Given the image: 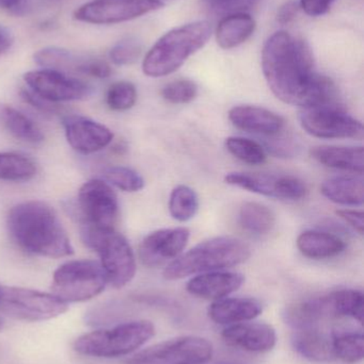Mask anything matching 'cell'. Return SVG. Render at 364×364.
<instances>
[{
	"instance_id": "cell-4",
	"label": "cell",
	"mask_w": 364,
	"mask_h": 364,
	"mask_svg": "<svg viewBox=\"0 0 364 364\" xmlns=\"http://www.w3.org/2000/svg\"><path fill=\"white\" fill-rule=\"evenodd\" d=\"M211 36V25L204 21H194L170 30L145 55L143 73L153 78L172 74L190 55L202 48Z\"/></svg>"
},
{
	"instance_id": "cell-20",
	"label": "cell",
	"mask_w": 364,
	"mask_h": 364,
	"mask_svg": "<svg viewBox=\"0 0 364 364\" xmlns=\"http://www.w3.org/2000/svg\"><path fill=\"white\" fill-rule=\"evenodd\" d=\"M245 282L244 275L234 272L216 271L199 274L187 282L188 292L200 299L218 301L236 292Z\"/></svg>"
},
{
	"instance_id": "cell-25",
	"label": "cell",
	"mask_w": 364,
	"mask_h": 364,
	"mask_svg": "<svg viewBox=\"0 0 364 364\" xmlns=\"http://www.w3.org/2000/svg\"><path fill=\"white\" fill-rule=\"evenodd\" d=\"M254 30L256 21L247 13L227 15L218 25L216 40L222 48H235L245 43Z\"/></svg>"
},
{
	"instance_id": "cell-35",
	"label": "cell",
	"mask_w": 364,
	"mask_h": 364,
	"mask_svg": "<svg viewBox=\"0 0 364 364\" xmlns=\"http://www.w3.org/2000/svg\"><path fill=\"white\" fill-rule=\"evenodd\" d=\"M198 95V87L194 81L180 79L165 85L162 96L166 102L173 105H185L192 102Z\"/></svg>"
},
{
	"instance_id": "cell-36",
	"label": "cell",
	"mask_w": 364,
	"mask_h": 364,
	"mask_svg": "<svg viewBox=\"0 0 364 364\" xmlns=\"http://www.w3.org/2000/svg\"><path fill=\"white\" fill-rule=\"evenodd\" d=\"M142 45L135 38L120 41L111 48L109 58L115 65H130L140 58Z\"/></svg>"
},
{
	"instance_id": "cell-28",
	"label": "cell",
	"mask_w": 364,
	"mask_h": 364,
	"mask_svg": "<svg viewBox=\"0 0 364 364\" xmlns=\"http://www.w3.org/2000/svg\"><path fill=\"white\" fill-rule=\"evenodd\" d=\"M1 119L6 129L19 140L30 144H38L44 141V134L38 125L21 111L4 107L1 110Z\"/></svg>"
},
{
	"instance_id": "cell-14",
	"label": "cell",
	"mask_w": 364,
	"mask_h": 364,
	"mask_svg": "<svg viewBox=\"0 0 364 364\" xmlns=\"http://www.w3.org/2000/svg\"><path fill=\"white\" fill-rule=\"evenodd\" d=\"M224 181L230 186L281 200H301L308 194L305 182L294 176L234 172L226 175Z\"/></svg>"
},
{
	"instance_id": "cell-5",
	"label": "cell",
	"mask_w": 364,
	"mask_h": 364,
	"mask_svg": "<svg viewBox=\"0 0 364 364\" xmlns=\"http://www.w3.org/2000/svg\"><path fill=\"white\" fill-rule=\"evenodd\" d=\"M155 335L150 321H132L110 329L85 333L75 340L73 348L83 356L94 358H117L132 354Z\"/></svg>"
},
{
	"instance_id": "cell-26",
	"label": "cell",
	"mask_w": 364,
	"mask_h": 364,
	"mask_svg": "<svg viewBox=\"0 0 364 364\" xmlns=\"http://www.w3.org/2000/svg\"><path fill=\"white\" fill-rule=\"evenodd\" d=\"M321 192L333 203L361 205L364 203V181L360 175L333 177L323 182Z\"/></svg>"
},
{
	"instance_id": "cell-23",
	"label": "cell",
	"mask_w": 364,
	"mask_h": 364,
	"mask_svg": "<svg viewBox=\"0 0 364 364\" xmlns=\"http://www.w3.org/2000/svg\"><path fill=\"white\" fill-rule=\"evenodd\" d=\"M316 161L326 168L346 171L363 176L364 149L359 146H318L310 151Z\"/></svg>"
},
{
	"instance_id": "cell-19",
	"label": "cell",
	"mask_w": 364,
	"mask_h": 364,
	"mask_svg": "<svg viewBox=\"0 0 364 364\" xmlns=\"http://www.w3.org/2000/svg\"><path fill=\"white\" fill-rule=\"evenodd\" d=\"M228 115L231 123L239 129L269 138L279 134L286 125L284 117L277 113L249 105L233 107Z\"/></svg>"
},
{
	"instance_id": "cell-13",
	"label": "cell",
	"mask_w": 364,
	"mask_h": 364,
	"mask_svg": "<svg viewBox=\"0 0 364 364\" xmlns=\"http://www.w3.org/2000/svg\"><path fill=\"white\" fill-rule=\"evenodd\" d=\"M30 91L47 102H74L87 98L91 94L89 85L53 70H31L24 76Z\"/></svg>"
},
{
	"instance_id": "cell-1",
	"label": "cell",
	"mask_w": 364,
	"mask_h": 364,
	"mask_svg": "<svg viewBox=\"0 0 364 364\" xmlns=\"http://www.w3.org/2000/svg\"><path fill=\"white\" fill-rule=\"evenodd\" d=\"M262 70L274 95L301 109L333 105L337 87L314 68L313 53L303 38L278 31L265 43Z\"/></svg>"
},
{
	"instance_id": "cell-37",
	"label": "cell",
	"mask_w": 364,
	"mask_h": 364,
	"mask_svg": "<svg viewBox=\"0 0 364 364\" xmlns=\"http://www.w3.org/2000/svg\"><path fill=\"white\" fill-rule=\"evenodd\" d=\"M259 0H203L205 6L212 13L219 15L235 14L245 13L246 10L251 8Z\"/></svg>"
},
{
	"instance_id": "cell-30",
	"label": "cell",
	"mask_w": 364,
	"mask_h": 364,
	"mask_svg": "<svg viewBox=\"0 0 364 364\" xmlns=\"http://www.w3.org/2000/svg\"><path fill=\"white\" fill-rule=\"evenodd\" d=\"M333 344L336 358L350 364L363 360L364 338L361 331H333Z\"/></svg>"
},
{
	"instance_id": "cell-38",
	"label": "cell",
	"mask_w": 364,
	"mask_h": 364,
	"mask_svg": "<svg viewBox=\"0 0 364 364\" xmlns=\"http://www.w3.org/2000/svg\"><path fill=\"white\" fill-rule=\"evenodd\" d=\"M267 151L278 158H288L297 153V144L293 142L292 139L279 138L269 139L266 145Z\"/></svg>"
},
{
	"instance_id": "cell-32",
	"label": "cell",
	"mask_w": 364,
	"mask_h": 364,
	"mask_svg": "<svg viewBox=\"0 0 364 364\" xmlns=\"http://www.w3.org/2000/svg\"><path fill=\"white\" fill-rule=\"evenodd\" d=\"M227 151L239 161L249 166H261L266 161V151L260 143L241 136H229L226 142Z\"/></svg>"
},
{
	"instance_id": "cell-6",
	"label": "cell",
	"mask_w": 364,
	"mask_h": 364,
	"mask_svg": "<svg viewBox=\"0 0 364 364\" xmlns=\"http://www.w3.org/2000/svg\"><path fill=\"white\" fill-rule=\"evenodd\" d=\"M107 278L100 262L73 260L60 265L53 276V294L64 303L90 301L105 290Z\"/></svg>"
},
{
	"instance_id": "cell-34",
	"label": "cell",
	"mask_w": 364,
	"mask_h": 364,
	"mask_svg": "<svg viewBox=\"0 0 364 364\" xmlns=\"http://www.w3.org/2000/svg\"><path fill=\"white\" fill-rule=\"evenodd\" d=\"M136 87L128 81H119L110 85L107 91L106 102L111 110L126 111L137 102Z\"/></svg>"
},
{
	"instance_id": "cell-16",
	"label": "cell",
	"mask_w": 364,
	"mask_h": 364,
	"mask_svg": "<svg viewBox=\"0 0 364 364\" xmlns=\"http://www.w3.org/2000/svg\"><path fill=\"white\" fill-rule=\"evenodd\" d=\"M190 231L185 227L164 228L147 235L139 246L141 262L149 267H157L172 262L183 254Z\"/></svg>"
},
{
	"instance_id": "cell-12",
	"label": "cell",
	"mask_w": 364,
	"mask_h": 364,
	"mask_svg": "<svg viewBox=\"0 0 364 364\" xmlns=\"http://www.w3.org/2000/svg\"><path fill=\"white\" fill-rule=\"evenodd\" d=\"M162 6V0H93L77 9L74 18L95 25H111L138 18Z\"/></svg>"
},
{
	"instance_id": "cell-10",
	"label": "cell",
	"mask_w": 364,
	"mask_h": 364,
	"mask_svg": "<svg viewBox=\"0 0 364 364\" xmlns=\"http://www.w3.org/2000/svg\"><path fill=\"white\" fill-rule=\"evenodd\" d=\"M90 248L98 252L107 284L121 289L132 282L136 274V259L125 237L115 230L100 233Z\"/></svg>"
},
{
	"instance_id": "cell-29",
	"label": "cell",
	"mask_w": 364,
	"mask_h": 364,
	"mask_svg": "<svg viewBox=\"0 0 364 364\" xmlns=\"http://www.w3.org/2000/svg\"><path fill=\"white\" fill-rule=\"evenodd\" d=\"M36 174V164L31 158L19 153H0V181H28Z\"/></svg>"
},
{
	"instance_id": "cell-2",
	"label": "cell",
	"mask_w": 364,
	"mask_h": 364,
	"mask_svg": "<svg viewBox=\"0 0 364 364\" xmlns=\"http://www.w3.org/2000/svg\"><path fill=\"white\" fill-rule=\"evenodd\" d=\"M6 226L15 243L29 254L53 259L74 254L55 210L43 201L17 203L9 211Z\"/></svg>"
},
{
	"instance_id": "cell-31",
	"label": "cell",
	"mask_w": 364,
	"mask_h": 364,
	"mask_svg": "<svg viewBox=\"0 0 364 364\" xmlns=\"http://www.w3.org/2000/svg\"><path fill=\"white\" fill-rule=\"evenodd\" d=\"M199 210V197L189 186L180 184L173 188L169 198V212L177 222H187Z\"/></svg>"
},
{
	"instance_id": "cell-45",
	"label": "cell",
	"mask_w": 364,
	"mask_h": 364,
	"mask_svg": "<svg viewBox=\"0 0 364 364\" xmlns=\"http://www.w3.org/2000/svg\"><path fill=\"white\" fill-rule=\"evenodd\" d=\"M0 297H1V287H0ZM4 318L0 316V331H2V328H4Z\"/></svg>"
},
{
	"instance_id": "cell-43",
	"label": "cell",
	"mask_w": 364,
	"mask_h": 364,
	"mask_svg": "<svg viewBox=\"0 0 364 364\" xmlns=\"http://www.w3.org/2000/svg\"><path fill=\"white\" fill-rule=\"evenodd\" d=\"M13 44V36L8 28L0 25V55L9 50Z\"/></svg>"
},
{
	"instance_id": "cell-21",
	"label": "cell",
	"mask_w": 364,
	"mask_h": 364,
	"mask_svg": "<svg viewBox=\"0 0 364 364\" xmlns=\"http://www.w3.org/2000/svg\"><path fill=\"white\" fill-rule=\"evenodd\" d=\"M262 304L251 297H224L214 301L209 316L216 324L233 325L254 320L262 314Z\"/></svg>"
},
{
	"instance_id": "cell-33",
	"label": "cell",
	"mask_w": 364,
	"mask_h": 364,
	"mask_svg": "<svg viewBox=\"0 0 364 364\" xmlns=\"http://www.w3.org/2000/svg\"><path fill=\"white\" fill-rule=\"evenodd\" d=\"M104 177L109 183L124 192H138L145 188V179L136 171L125 166H111L104 171Z\"/></svg>"
},
{
	"instance_id": "cell-15",
	"label": "cell",
	"mask_w": 364,
	"mask_h": 364,
	"mask_svg": "<svg viewBox=\"0 0 364 364\" xmlns=\"http://www.w3.org/2000/svg\"><path fill=\"white\" fill-rule=\"evenodd\" d=\"M34 61L47 70L77 73L98 79L108 78L113 74L110 65L104 60L85 57L59 47H46L36 51Z\"/></svg>"
},
{
	"instance_id": "cell-9",
	"label": "cell",
	"mask_w": 364,
	"mask_h": 364,
	"mask_svg": "<svg viewBox=\"0 0 364 364\" xmlns=\"http://www.w3.org/2000/svg\"><path fill=\"white\" fill-rule=\"evenodd\" d=\"M213 357V346L194 336L160 342L137 353L125 364H204Z\"/></svg>"
},
{
	"instance_id": "cell-42",
	"label": "cell",
	"mask_w": 364,
	"mask_h": 364,
	"mask_svg": "<svg viewBox=\"0 0 364 364\" xmlns=\"http://www.w3.org/2000/svg\"><path fill=\"white\" fill-rule=\"evenodd\" d=\"M298 10L299 4L296 1H294V0L286 1L278 10V23H281V25H288V23H292L296 18Z\"/></svg>"
},
{
	"instance_id": "cell-40",
	"label": "cell",
	"mask_w": 364,
	"mask_h": 364,
	"mask_svg": "<svg viewBox=\"0 0 364 364\" xmlns=\"http://www.w3.org/2000/svg\"><path fill=\"white\" fill-rule=\"evenodd\" d=\"M336 0H301L299 6L310 16H322L328 12Z\"/></svg>"
},
{
	"instance_id": "cell-44",
	"label": "cell",
	"mask_w": 364,
	"mask_h": 364,
	"mask_svg": "<svg viewBox=\"0 0 364 364\" xmlns=\"http://www.w3.org/2000/svg\"><path fill=\"white\" fill-rule=\"evenodd\" d=\"M23 2L24 0H0V8L6 10H17Z\"/></svg>"
},
{
	"instance_id": "cell-41",
	"label": "cell",
	"mask_w": 364,
	"mask_h": 364,
	"mask_svg": "<svg viewBox=\"0 0 364 364\" xmlns=\"http://www.w3.org/2000/svg\"><path fill=\"white\" fill-rule=\"evenodd\" d=\"M21 98L25 100L27 104L31 105L34 108L38 110L42 111L44 113H55L58 110V107L53 102H47L43 100L40 96L34 94L33 92L29 90H23L21 92Z\"/></svg>"
},
{
	"instance_id": "cell-24",
	"label": "cell",
	"mask_w": 364,
	"mask_h": 364,
	"mask_svg": "<svg viewBox=\"0 0 364 364\" xmlns=\"http://www.w3.org/2000/svg\"><path fill=\"white\" fill-rule=\"evenodd\" d=\"M299 252L314 260L333 258L345 250L346 243L333 233L320 230H306L297 237Z\"/></svg>"
},
{
	"instance_id": "cell-27",
	"label": "cell",
	"mask_w": 364,
	"mask_h": 364,
	"mask_svg": "<svg viewBox=\"0 0 364 364\" xmlns=\"http://www.w3.org/2000/svg\"><path fill=\"white\" fill-rule=\"evenodd\" d=\"M241 226L252 235H264L273 230L276 215L267 205L254 201H247L239 209Z\"/></svg>"
},
{
	"instance_id": "cell-17",
	"label": "cell",
	"mask_w": 364,
	"mask_h": 364,
	"mask_svg": "<svg viewBox=\"0 0 364 364\" xmlns=\"http://www.w3.org/2000/svg\"><path fill=\"white\" fill-rule=\"evenodd\" d=\"M63 126L68 144L74 151L85 155L102 151L113 139L109 128L88 117L78 115L66 117Z\"/></svg>"
},
{
	"instance_id": "cell-7",
	"label": "cell",
	"mask_w": 364,
	"mask_h": 364,
	"mask_svg": "<svg viewBox=\"0 0 364 364\" xmlns=\"http://www.w3.org/2000/svg\"><path fill=\"white\" fill-rule=\"evenodd\" d=\"M77 210L81 235L115 230L119 203L115 191L107 182L92 179L83 183L77 197Z\"/></svg>"
},
{
	"instance_id": "cell-22",
	"label": "cell",
	"mask_w": 364,
	"mask_h": 364,
	"mask_svg": "<svg viewBox=\"0 0 364 364\" xmlns=\"http://www.w3.org/2000/svg\"><path fill=\"white\" fill-rule=\"evenodd\" d=\"M295 350L303 358L316 363H328L336 359L333 333L328 335L318 327L297 329L292 338Z\"/></svg>"
},
{
	"instance_id": "cell-3",
	"label": "cell",
	"mask_w": 364,
	"mask_h": 364,
	"mask_svg": "<svg viewBox=\"0 0 364 364\" xmlns=\"http://www.w3.org/2000/svg\"><path fill=\"white\" fill-rule=\"evenodd\" d=\"M251 256L249 246L233 237H217L201 242L169 263L164 271L167 280H179L188 276L224 271L246 262Z\"/></svg>"
},
{
	"instance_id": "cell-39",
	"label": "cell",
	"mask_w": 364,
	"mask_h": 364,
	"mask_svg": "<svg viewBox=\"0 0 364 364\" xmlns=\"http://www.w3.org/2000/svg\"><path fill=\"white\" fill-rule=\"evenodd\" d=\"M337 215L348 226L352 227L359 235H363L364 213L357 210L341 209L336 211Z\"/></svg>"
},
{
	"instance_id": "cell-11",
	"label": "cell",
	"mask_w": 364,
	"mask_h": 364,
	"mask_svg": "<svg viewBox=\"0 0 364 364\" xmlns=\"http://www.w3.org/2000/svg\"><path fill=\"white\" fill-rule=\"evenodd\" d=\"M303 129L314 138L325 140H363V123L333 105L303 109L299 114Z\"/></svg>"
},
{
	"instance_id": "cell-8",
	"label": "cell",
	"mask_w": 364,
	"mask_h": 364,
	"mask_svg": "<svg viewBox=\"0 0 364 364\" xmlns=\"http://www.w3.org/2000/svg\"><path fill=\"white\" fill-rule=\"evenodd\" d=\"M68 305L53 293L17 287H1L0 312L25 322L53 320L68 311Z\"/></svg>"
},
{
	"instance_id": "cell-18",
	"label": "cell",
	"mask_w": 364,
	"mask_h": 364,
	"mask_svg": "<svg viewBox=\"0 0 364 364\" xmlns=\"http://www.w3.org/2000/svg\"><path fill=\"white\" fill-rule=\"evenodd\" d=\"M227 344L249 353H267L275 348L277 335L273 326L262 322L229 325L222 331Z\"/></svg>"
}]
</instances>
